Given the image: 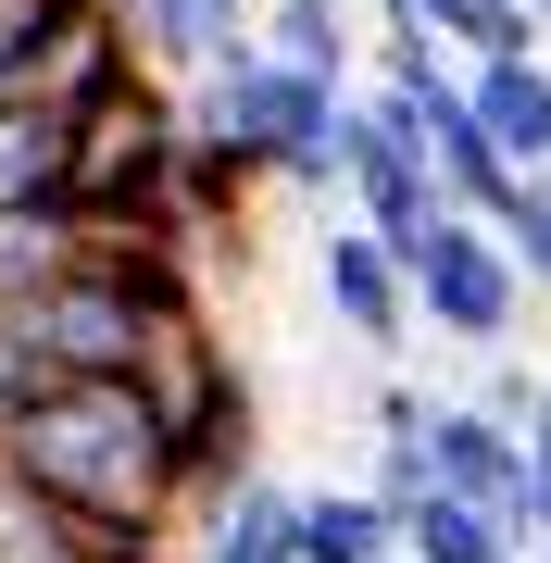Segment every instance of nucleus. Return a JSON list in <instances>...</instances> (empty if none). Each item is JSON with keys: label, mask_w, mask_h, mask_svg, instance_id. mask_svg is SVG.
Here are the masks:
<instances>
[{"label": "nucleus", "mask_w": 551, "mask_h": 563, "mask_svg": "<svg viewBox=\"0 0 551 563\" xmlns=\"http://www.w3.org/2000/svg\"><path fill=\"white\" fill-rule=\"evenodd\" d=\"M0 476H25L38 501L125 526V539H176L188 526V476H176V426L139 376H63L38 401L0 413Z\"/></svg>", "instance_id": "1"}, {"label": "nucleus", "mask_w": 551, "mask_h": 563, "mask_svg": "<svg viewBox=\"0 0 551 563\" xmlns=\"http://www.w3.org/2000/svg\"><path fill=\"white\" fill-rule=\"evenodd\" d=\"M188 125H201V139H225L251 176L339 188V151H351V88H339V76H301V63H276L264 38H251L239 63H213V76L188 88Z\"/></svg>", "instance_id": "2"}, {"label": "nucleus", "mask_w": 551, "mask_h": 563, "mask_svg": "<svg viewBox=\"0 0 551 563\" xmlns=\"http://www.w3.org/2000/svg\"><path fill=\"white\" fill-rule=\"evenodd\" d=\"M401 263H414V325H439V339H464V351H502L514 339L527 276H514V251H502L489 213H439Z\"/></svg>", "instance_id": "3"}, {"label": "nucleus", "mask_w": 551, "mask_h": 563, "mask_svg": "<svg viewBox=\"0 0 551 563\" xmlns=\"http://www.w3.org/2000/svg\"><path fill=\"white\" fill-rule=\"evenodd\" d=\"M339 201H351V225H376L388 251H414L427 225L451 213V188H439V163H427V125H414L401 101H351V151H339Z\"/></svg>", "instance_id": "4"}, {"label": "nucleus", "mask_w": 551, "mask_h": 563, "mask_svg": "<svg viewBox=\"0 0 551 563\" xmlns=\"http://www.w3.org/2000/svg\"><path fill=\"white\" fill-rule=\"evenodd\" d=\"M427 463H439V488H451V501H476V514L527 526V488H539L527 426H502V413H476V401H439V426H427Z\"/></svg>", "instance_id": "5"}, {"label": "nucleus", "mask_w": 551, "mask_h": 563, "mask_svg": "<svg viewBox=\"0 0 551 563\" xmlns=\"http://www.w3.org/2000/svg\"><path fill=\"white\" fill-rule=\"evenodd\" d=\"M113 101H125V88H113ZM113 101H0V213L63 201V188H76L88 125H101Z\"/></svg>", "instance_id": "6"}, {"label": "nucleus", "mask_w": 551, "mask_h": 563, "mask_svg": "<svg viewBox=\"0 0 551 563\" xmlns=\"http://www.w3.org/2000/svg\"><path fill=\"white\" fill-rule=\"evenodd\" d=\"M313 276H327V313H339L364 351H401V339H414V263L388 251L376 225H339Z\"/></svg>", "instance_id": "7"}, {"label": "nucleus", "mask_w": 551, "mask_h": 563, "mask_svg": "<svg viewBox=\"0 0 551 563\" xmlns=\"http://www.w3.org/2000/svg\"><path fill=\"white\" fill-rule=\"evenodd\" d=\"M401 113L427 125V163H439V188H451V213H502L514 188H527V176H514V151L489 139V125H476V101H464V76H451L439 101H401Z\"/></svg>", "instance_id": "8"}, {"label": "nucleus", "mask_w": 551, "mask_h": 563, "mask_svg": "<svg viewBox=\"0 0 551 563\" xmlns=\"http://www.w3.org/2000/svg\"><path fill=\"white\" fill-rule=\"evenodd\" d=\"M0 563H164V539H125V526H88L38 501L25 476H0Z\"/></svg>", "instance_id": "9"}, {"label": "nucleus", "mask_w": 551, "mask_h": 563, "mask_svg": "<svg viewBox=\"0 0 551 563\" xmlns=\"http://www.w3.org/2000/svg\"><path fill=\"white\" fill-rule=\"evenodd\" d=\"M113 13H125V38L164 63V76H188V88L251 51V0H113Z\"/></svg>", "instance_id": "10"}, {"label": "nucleus", "mask_w": 551, "mask_h": 563, "mask_svg": "<svg viewBox=\"0 0 551 563\" xmlns=\"http://www.w3.org/2000/svg\"><path fill=\"white\" fill-rule=\"evenodd\" d=\"M464 101H476V125L514 151V176H551V51L464 63Z\"/></svg>", "instance_id": "11"}, {"label": "nucleus", "mask_w": 551, "mask_h": 563, "mask_svg": "<svg viewBox=\"0 0 551 563\" xmlns=\"http://www.w3.org/2000/svg\"><path fill=\"white\" fill-rule=\"evenodd\" d=\"M301 563H401V514L376 488H301Z\"/></svg>", "instance_id": "12"}, {"label": "nucleus", "mask_w": 551, "mask_h": 563, "mask_svg": "<svg viewBox=\"0 0 551 563\" xmlns=\"http://www.w3.org/2000/svg\"><path fill=\"white\" fill-rule=\"evenodd\" d=\"M188 563H301V488H264V476H251L239 501L201 526Z\"/></svg>", "instance_id": "13"}, {"label": "nucleus", "mask_w": 551, "mask_h": 563, "mask_svg": "<svg viewBox=\"0 0 551 563\" xmlns=\"http://www.w3.org/2000/svg\"><path fill=\"white\" fill-rule=\"evenodd\" d=\"M401 551H414V563H527V526H502V514L427 488V501L401 514Z\"/></svg>", "instance_id": "14"}, {"label": "nucleus", "mask_w": 551, "mask_h": 563, "mask_svg": "<svg viewBox=\"0 0 551 563\" xmlns=\"http://www.w3.org/2000/svg\"><path fill=\"white\" fill-rule=\"evenodd\" d=\"M251 38H264L276 63H301V76H351V13L339 0H264Z\"/></svg>", "instance_id": "15"}, {"label": "nucleus", "mask_w": 551, "mask_h": 563, "mask_svg": "<svg viewBox=\"0 0 551 563\" xmlns=\"http://www.w3.org/2000/svg\"><path fill=\"white\" fill-rule=\"evenodd\" d=\"M489 225H502V251H514V276H527L539 301H551V176H527V188H514V201H502Z\"/></svg>", "instance_id": "16"}, {"label": "nucleus", "mask_w": 551, "mask_h": 563, "mask_svg": "<svg viewBox=\"0 0 551 563\" xmlns=\"http://www.w3.org/2000/svg\"><path fill=\"white\" fill-rule=\"evenodd\" d=\"M539 401L551 388L527 376V363H489V376H476V413H502V426H539Z\"/></svg>", "instance_id": "17"}, {"label": "nucleus", "mask_w": 551, "mask_h": 563, "mask_svg": "<svg viewBox=\"0 0 551 563\" xmlns=\"http://www.w3.org/2000/svg\"><path fill=\"white\" fill-rule=\"evenodd\" d=\"M527 463H539V488H527V551H551V401L527 426Z\"/></svg>", "instance_id": "18"}, {"label": "nucleus", "mask_w": 551, "mask_h": 563, "mask_svg": "<svg viewBox=\"0 0 551 563\" xmlns=\"http://www.w3.org/2000/svg\"><path fill=\"white\" fill-rule=\"evenodd\" d=\"M427 426H439L427 388H376V439H427Z\"/></svg>", "instance_id": "19"}, {"label": "nucleus", "mask_w": 551, "mask_h": 563, "mask_svg": "<svg viewBox=\"0 0 551 563\" xmlns=\"http://www.w3.org/2000/svg\"><path fill=\"white\" fill-rule=\"evenodd\" d=\"M527 13H539V38H551V0H527Z\"/></svg>", "instance_id": "20"}, {"label": "nucleus", "mask_w": 551, "mask_h": 563, "mask_svg": "<svg viewBox=\"0 0 551 563\" xmlns=\"http://www.w3.org/2000/svg\"><path fill=\"white\" fill-rule=\"evenodd\" d=\"M251 13H264V0H251Z\"/></svg>", "instance_id": "21"}, {"label": "nucleus", "mask_w": 551, "mask_h": 563, "mask_svg": "<svg viewBox=\"0 0 551 563\" xmlns=\"http://www.w3.org/2000/svg\"><path fill=\"white\" fill-rule=\"evenodd\" d=\"M401 563H414V551H401Z\"/></svg>", "instance_id": "22"}]
</instances>
